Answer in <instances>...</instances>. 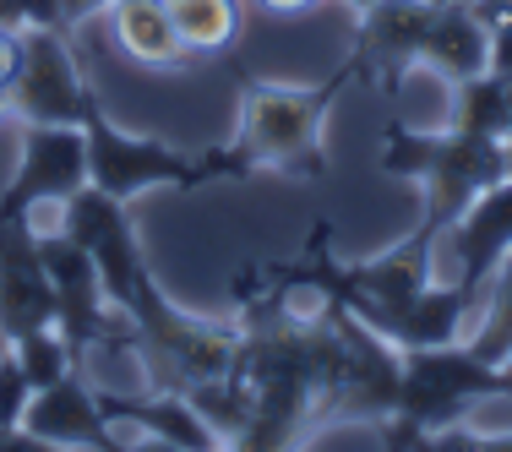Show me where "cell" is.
<instances>
[{
    "label": "cell",
    "mask_w": 512,
    "mask_h": 452,
    "mask_svg": "<svg viewBox=\"0 0 512 452\" xmlns=\"http://www.w3.org/2000/svg\"><path fill=\"white\" fill-rule=\"evenodd\" d=\"M344 82L327 77L322 88H289V82H251L240 99V131H235V158L246 175L278 169L295 180H316L327 169L322 153V120L333 109Z\"/></svg>",
    "instance_id": "7a4b0ae2"
},
{
    "label": "cell",
    "mask_w": 512,
    "mask_h": 452,
    "mask_svg": "<svg viewBox=\"0 0 512 452\" xmlns=\"http://www.w3.org/2000/svg\"><path fill=\"white\" fill-rule=\"evenodd\" d=\"M420 66L442 71L447 82H463V77L491 71V22H485L469 0H436L431 28H425Z\"/></svg>",
    "instance_id": "9a60e30c"
},
{
    "label": "cell",
    "mask_w": 512,
    "mask_h": 452,
    "mask_svg": "<svg viewBox=\"0 0 512 452\" xmlns=\"http://www.w3.org/2000/svg\"><path fill=\"white\" fill-rule=\"evenodd\" d=\"M425 186V218L420 229L447 235V224L480 197L485 186L507 180V148L502 137H469V131H442V137H425L420 153V175Z\"/></svg>",
    "instance_id": "ba28073f"
},
{
    "label": "cell",
    "mask_w": 512,
    "mask_h": 452,
    "mask_svg": "<svg viewBox=\"0 0 512 452\" xmlns=\"http://www.w3.org/2000/svg\"><path fill=\"white\" fill-rule=\"evenodd\" d=\"M262 11H273V17H306V11H316L322 0H256Z\"/></svg>",
    "instance_id": "7402d4cb"
},
{
    "label": "cell",
    "mask_w": 512,
    "mask_h": 452,
    "mask_svg": "<svg viewBox=\"0 0 512 452\" xmlns=\"http://www.w3.org/2000/svg\"><path fill=\"white\" fill-rule=\"evenodd\" d=\"M469 349H480L485 360H507V349H512V251L491 273V284H485L480 327L469 333Z\"/></svg>",
    "instance_id": "ffe728a7"
},
{
    "label": "cell",
    "mask_w": 512,
    "mask_h": 452,
    "mask_svg": "<svg viewBox=\"0 0 512 452\" xmlns=\"http://www.w3.org/2000/svg\"><path fill=\"white\" fill-rule=\"evenodd\" d=\"M88 186V137L82 126H22V164L0 191L6 218H33V207L66 202Z\"/></svg>",
    "instance_id": "30bf717a"
},
{
    "label": "cell",
    "mask_w": 512,
    "mask_h": 452,
    "mask_svg": "<svg viewBox=\"0 0 512 452\" xmlns=\"http://www.w3.org/2000/svg\"><path fill=\"white\" fill-rule=\"evenodd\" d=\"M485 398H512V365L485 360L480 349H469V338L453 344H425L404 349V387H398V414H409L425 431L458 425L474 403Z\"/></svg>",
    "instance_id": "277c9868"
},
{
    "label": "cell",
    "mask_w": 512,
    "mask_h": 452,
    "mask_svg": "<svg viewBox=\"0 0 512 452\" xmlns=\"http://www.w3.org/2000/svg\"><path fill=\"white\" fill-rule=\"evenodd\" d=\"M0 22H6V0H0ZM6 28H11V22H6Z\"/></svg>",
    "instance_id": "4316f807"
},
{
    "label": "cell",
    "mask_w": 512,
    "mask_h": 452,
    "mask_svg": "<svg viewBox=\"0 0 512 452\" xmlns=\"http://www.w3.org/2000/svg\"><path fill=\"white\" fill-rule=\"evenodd\" d=\"M474 11L491 22V17H502V11H512V0H474Z\"/></svg>",
    "instance_id": "603a6c76"
},
{
    "label": "cell",
    "mask_w": 512,
    "mask_h": 452,
    "mask_svg": "<svg viewBox=\"0 0 512 452\" xmlns=\"http://www.w3.org/2000/svg\"><path fill=\"white\" fill-rule=\"evenodd\" d=\"M502 148H507V175H512V126H507V137H502Z\"/></svg>",
    "instance_id": "d4e9b609"
},
{
    "label": "cell",
    "mask_w": 512,
    "mask_h": 452,
    "mask_svg": "<svg viewBox=\"0 0 512 452\" xmlns=\"http://www.w3.org/2000/svg\"><path fill=\"white\" fill-rule=\"evenodd\" d=\"M0 120H11V88H0Z\"/></svg>",
    "instance_id": "cb8c5ba5"
},
{
    "label": "cell",
    "mask_w": 512,
    "mask_h": 452,
    "mask_svg": "<svg viewBox=\"0 0 512 452\" xmlns=\"http://www.w3.org/2000/svg\"><path fill=\"white\" fill-rule=\"evenodd\" d=\"M131 322V349H137L142 371L158 393H191L197 382L235 371V349L240 333L235 322H202L186 316L175 300L158 289V278L148 273L137 289V300L120 311Z\"/></svg>",
    "instance_id": "6da1fadb"
},
{
    "label": "cell",
    "mask_w": 512,
    "mask_h": 452,
    "mask_svg": "<svg viewBox=\"0 0 512 452\" xmlns=\"http://www.w3.org/2000/svg\"><path fill=\"white\" fill-rule=\"evenodd\" d=\"M104 414L115 431H137V447H180V452H207L224 447V436L202 420V409L186 393H158L153 398H120V393H99Z\"/></svg>",
    "instance_id": "5bb4252c"
},
{
    "label": "cell",
    "mask_w": 512,
    "mask_h": 452,
    "mask_svg": "<svg viewBox=\"0 0 512 452\" xmlns=\"http://www.w3.org/2000/svg\"><path fill=\"white\" fill-rule=\"evenodd\" d=\"M93 99L99 93L82 77L66 28L22 33V71L11 82V120H22V126H82Z\"/></svg>",
    "instance_id": "8992f818"
},
{
    "label": "cell",
    "mask_w": 512,
    "mask_h": 452,
    "mask_svg": "<svg viewBox=\"0 0 512 452\" xmlns=\"http://www.w3.org/2000/svg\"><path fill=\"white\" fill-rule=\"evenodd\" d=\"M333 333H338V371L327 382L322 414L327 420H360L376 425L382 414L398 409L404 387V349L382 338L371 322H360L344 300L333 305Z\"/></svg>",
    "instance_id": "5b68a950"
},
{
    "label": "cell",
    "mask_w": 512,
    "mask_h": 452,
    "mask_svg": "<svg viewBox=\"0 0 512 452\" xmlns=\"http://www.w3.org/2000/svg\"><path fill=\"white\" fill-rule=\"evenodd\" d=\"M191 60H213L240 39V0H164Z\"/></svg>",
    "instance_id": "e0dca14e"
},
{
    "label": "cell",
    "mask_w": 512,
    "mask_h": 452,
    "mask_svg": "<svg viewBox=\"0 0 512 452\" xmlns=\"http://www.w3.org/2000/svg\"><path fill=\"white\" fill-rule=\"evenodd\" d=\"M82 137H88V186L109 191V197L131 202L153 186H175V191H197L207 180H246V164L235 158V148H213L202 158L169 148L153 137H131L104 115V104L93 99L82 115Z\"/></svg>",
    "instance_id": "3957f363"
},
{
    "label": "cell",
    "mask_w": 512,
    "mask_h": 452,
    "mask_svg": "<svg viewBox=\"0 0 512 452\" xmlns=\"http://www.w3.org/2000/svg\"><path fill=\"white\" fill-rule=\"evenodd\" d=\"M22 33L28 28H6V22H0V88H11L17 71H22Z\"/></svg>",
    "instance_id": "44dd1931"
},
{
    "label": "cell",
    "mask_w": 512,
    "mask_h": 452,
    "mask_svg": "<svg viewBox=\"0 0 512 452\" xmlns=\"http://www.w3.org/2000/svg\"><path fill=\"white\" fill-rule=\"evenodd\" d=\"M453 131H469V137H507L512 109H507V77L496 71H480V77L453 82Z\"/></svg>",
    "instance_id": "ac0fdd59"
},
{
    "label": "cell",
    "mask_w": 512,
    "mask_h": 452,
    "mask_svg": "<svg viewBox=\"0 0 512 452\" xmlns=\"http://www.w3.org/2000/svg\"><path fill=\"white\" fill-rule=\"evenodd\" d=\"M22 425H28L39 442H50V452L55 447H126L120 431L109 425L104 403H99V387H88L82 371H66L55 387H39V393L28 398Z\"/></svg>",
    "instance_id": "4fadbf2b"
},
{
    "label": "cell",
    "mask_w": 512,
    "mask_h": 452,
    "mask_svg": "<svg viewBox=\"0 0 512 452\" xmlns=\"http://www.w3.org/2000/svg\"><path fill=\"white\" fill-rule=\"evenodd\" d=\"M109 22H115V39L137 66L153 71H180V66H197L180 44L175 22H169L164 0H109Z\"/></svg>",
    "instance_id": "2e32d148"
},
{
    "label": "cell",
    "mask_w": 512,
    "mask_h": 452,
    "mask_svg": "<svg viewBox=\"0 0 512 452\" xmlns=\"http://www.w3.org/2000/svg\"><path fill=\"white\" fill-rule=\"evenodd\" d=\"M431 11H436V0H371V6H360L349 60L333 77L344 82V88L349 82H365V88H382L387 99H398L404 77L420 66Z\"/></svg>",
    "instance_id": "52a82bcc"
},
{
    "label": "cell",
    "mask_w": 512,
    "mask_h": 452,
    "mask_svg": "<svg viewBox=\"0 0 512 452\" xmlns=\"http://www.w3.org/2000/svg\"><path fill=\"white\" fill-rule=\"evenodd\" d=\"M60 229L99 262L109 305L126 311V305L137 300L142 278H148V256H142V246H137V229H131L126 202L109 197V191H99V186H82L77 197L60 202Z\"/></svg>",
    "instance_id": "9c48e42d"
},
{
    "label": "cell",
    "mask_w": 512,
    "mask_h": 452,
    "mask_svg": "<svg viewBox=\"0 0 512 452\" xmlns=\"http://www.w3.org/2000/svg\"><path fill=\"white\" fill-rule=\"evenodd\" d=\"M442 246L453 251V267H458V284L480 289L491 284V273L502 267V256L512 251V175L496 180V186H485L480 197H474L463 213L447 224Z\"/></svg>",
    "instance_id": "7c38bea8"
},
{
    "label": "cell",
    "mask_w": 512,
    "mask_h": 452,
    "mask_svg": "<svg viewBox=\"0 0 512 452\" xmlns=\"http://www.w3.org/2000/svg\"><path fill=\"white\" fill-rule=\"evenodd\" d=\"M507 365H512V349H507Z\"/></svg>",
    "instance_id": "f1b7e54d"
},
{
    "label": "cell",
    "mask_w": 512,
    "mask_h": 452,
    "mask_svg": "<svg viewBox=\"0 0 512 452\" xmlns=\"http://www.w3.org/2000/svg\"><path fill=\"white\" fill-rule=\"evenodd\" d=\"M11 354H17V365H22V376H28L33 393H39V387H55L66 371H82V360L71 354L60 327H33V333L11 338Z\"/></svg>",
    "instance_id": "d6986e66"
},
{
    "label": "cell",
    "mask_w": 512,
    "mask_h": 452,
    "mask_svg": "<svg viewBox=\"0 0 512 452\" xmlns=\"http://www.w3.org/2000/svg\"><path fill=\"white\" fill-rule=\"evenodd\" d=\"M55 327V284L39 256V229L28 218L0 213V338Z\"/></svg>",
    "instance_id": "8fae6325"
},
{
    "label": "cell",
    "mask_w": 512,
    "mask_h": 452,
    "mask_svg": "<svg viewBox=\"0 0 512 452\" xmlns=\"http://www.w3.org/2000/svg\"><path fill=\"white\" fill-rule=\"evenodd\" d=\"M507 109H512V77H507Z\"/></svg>",
    "instance_id": "83f0119b"
},
{
    "label": "cell",
    "mask_w": 512,
    "mask_h": 452,
    "mask_svg": "<svg viewBox=\"0 0 512 452\" xmlns=\"http://www.w3.org/2000/svg\"><path fill=\"white\" fill-rule=\"evenodd\" d=\"M344 6H355V11H360V6H371V0H344Z\"/></svg>",
    "instance_id": "484cf974"
}]
</instances>
